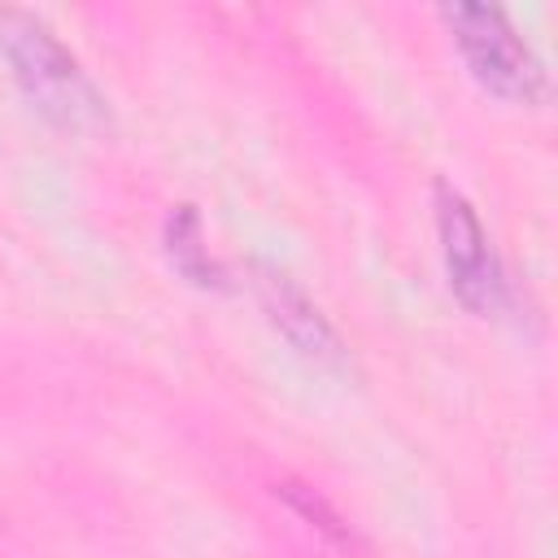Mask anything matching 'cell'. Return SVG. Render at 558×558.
<instances>
[{
  "label": "cell",
  "instance_id": "obj_6",
  "mask_svg": "<svg viewBox=\"0 0 558 558\" xmlns=\"http://www.w3.org/2000/svg\"><path fill=\"white\" fill-rule=\"evenodd\" d=\"M283 497H292V501H301L310 514H318V527H327V532H336V536H344V527H340V514L318 497V493H310V488H301V484H283L279 488Z\"/></svg>",
  "mask_w": 558,
  "mask_h": 558
},
{
  "label": "cell",
  "instance_id": "obj_4",
  "mask_svg": "<svg viewBox=\"0 0 558 558\" xmlns=\"http://www.w3.org/2000/svg\"><path fill=\"white\" fill-rule=\"evenodd\" d=\"M253 270H257V279H253L257 301L270 314V323L292 340V349L305 353V357H314V362H327V366L344 362L340 336L331 331V323L323 318V310L283 270H270V266H253Z\"/></svg>",
  "mask_w": 558,
  "mask_h": 558
},
{
  "label": "cell",
  "instance_id": "obj_1",
  "mask_svg": "<svg viewBox=\"0 0 558 558\" xmlns=\"http://www.w3.org/2000/svg\"><path fill=\"white\" fill-rule=\"evenodd\" d=\"M0 52L13 65V78L22 92L61 126H100L105 122V96L78 65V57L57 39V31L26 13V9H0Z\"/></svg>",
  "mask_w": 558,
  "mask_h": 558
},
{
  "label": "cell",
  "instance_id": "obj_5",
  "mask_svg": "<svg viewBox=\"0 0 558 558\" xmlns=\"http://www.w3.org/2000/svg\"><path fill=\"white\" fill-rule=\"evenodd\" d=\"M166 257L174 262V270L201 288H222V266L209 257L205 248V231H201V214L192 205H174L166 214Z\"/></svg>",
  "mask_w": 558,
  "mask_h": 558
},
{
  "label": "cell",
  "instance_id": "obj_3",
  "mask_svg": "<svg viewBox=\"0 0 558 558\" xmlns=\"http://www.w3.org/2000/svg\"><path fill=\"white\" fill-rule=\"evenodd\" d=\"M432 205H436V231H440V253H445L449 288L458 292L462 305H471L480 314L501 310L506 275H501V262H497V253L488 244V231L480 227L471 201L440 179L432 187Z\"/></svg>",
  "mask_w": 558,
  "mask_h": 558
},
{
  "label": "cell",
  "instance_id": "obj_2",
  "mask_svg": "<svg viewBox=\"0 0 558 558\" xmlns=\"http://www.w3.org/2000/svg\"><path fill=\"white\" fill-rule=\"evenodd\" d=\"M445 26L453 31V44L462 48L471 74L506 96V100H541L545 96V65L532 52V44L514 31V22L493 4H440Z\"/></svg>",
  "mask_w": 558,
  "mask_h": 558
}]
</instances>
